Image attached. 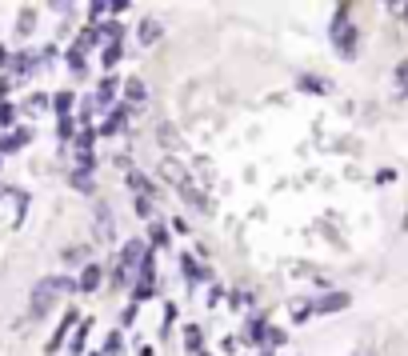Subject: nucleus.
Instances as JSON below:
<instances>
[{
    "mask_svg": "<svg viewBox=\"0 0 408 356\" xmlns=\"http://www.w3.org/2000/svg\"><path fill=\"white\" fill-rule=\"evenodd\" d=\"M32 140V128H25V133H13V136H4V145H0V152H13V148L28 145Z\"/></svg>",
    "mask_w": 408,
    "mask_h": 356,
    "instance_id": "6e6552de",
    "label": "nucleus"
},
{
    "mask_svg": "<svg viewBox=\"0 0 408 356\" xmlns=\"http://www.w3.org/2000/svg\"><path fill=\"white\" fill-rule=\"evenodd\" d=\"M32 28H37V13H32V8H25V13L16 16V32H20V37H28Z\"/></svg>",
    "mask_w": 408,
    "mask_h": 356,
    "instance_id": "9d476101",
    "label": "nucleus"
},
{
    "mask_svg": "<svg viewBox=\"0 0 408 356\" xmlns=\"http://www.w3.org/2000/svg\"><path fill=\"white\" fill-rule=\"evenodd\" d=\"M197 340H200V329H188V332H185V344H188V348H200Z\"/></svg>",
    "mask_w": 408,
    "mask_h": 356,
    "instance_id": "4be33fe9",
    "label": "nucleus"
},
{
    "mask_svg": "<svg viewBox=\"0 0 408 356\" xmlns=\"http://www.w3.org/2000/svg\"><path fill=\"white\" fill-rule=\"evenodd\" d=\"M88 8H92V13H104V8H109V0H88Z\"/></svg>",
    "mask_w": 408,
    "mask_h": 356,
    "instance_id": "c85d7f7f",
    "label": "nucleus"
},
{
    "mask_svg": "<svg viewBox=\"0 0 408 356\" xmlns=\"http://www.w3.org/2000/svg\"><path fill=\"white\" fill-rule=\"evenodd\" d=\"M128 4H132V0H109L112 13H128Z\"/></svg>",
    "mask_w": 408,
    "mask_h": 356,
    "instance_id": "b1692460",
    "label": "nucleus"
},
{
    "mask_svg": "<svg viewBox=\"0 0 408 356\" xmlns=\"http://www.w3.org/2000/svg\"><path fill=\"white\" fill-rule=\"evenodd\" d=\"M52 8H56V13H68V8H73V0H49Z\"/></svg>",
    "mask_w": 408,
    "mask_h": 356,
    "instance_id": "cd10ccee",
    "label": "nucleus"
},
{
    "mask_svg": "<svg viewBox=\"0 0 408 356\" xmlns=\"http://www.w3.org/2000/svg\"><path fill=\"white\" fill-rule=\"evenodd\" d=\"M164 37V28H161V20H140V32H136V40L144 44V49H152L156 40Z\"/></svg>",
    "mask_w": 408,
    "mask_h": 356,
    "instance_id": "7ed1b4c3",
    "label": "nucleus"
},
{
    "mask_svg": "<svg viewBox=\"0 0 408 356\" xmlns=\"http://www.w3.org/2000/svg\"><path fill=\"white\" fill-rule=\"evenodd\" d=\"M112 97H116V80L109 76V80H100V88H97V104H109Z\"/></svg>",
    "mask_w": 408,
    "mask_h": 356,
    "instance_id": "f8f14e48",
    "label": "nucleus"
},
{
    "mask_svg": "<svg viewBox=\"0 0 408 356\" xmlns=\"http://www.w3.org/2000/svg\"><path fill=\"white\" fill-rule=\"evenodd\" d=\"M56 133H61V136H73V116H61V124H56Z\"/></svg>",
    "mask_w": 408,
    "mask_h": 356,
    "instance_id": "412c9836",
    "label": "nucleus"
},
{
    "mask_svg": "<svg viewBox=\"0 0 408 356\" xmlns=\"http://www.w3.org/2000/svg\"><path fill=\"white\" fill-rule=\"evenodd\" d=\"M120 56H124V49H120V40H112L109 49H104V64H109V68H112V64L120 61Z\"/></svg>",
    "mask_w": 408,
    "mask_h": 356,
    "instance_id": "dca6fc26",
    "label": "nucleus"
},
{
    "mask_svg": "<svg viewBox=\"0 0 408 356\" xmlns=\"http://www.w3.org/2000/svg\"><path fill=\"white\" fill-rule=\"evenodd\" d=\"M144 281H152L149 269H144ZM136 296H152V284H140V288H136Z\"/></svg>",
    "mask_w": 408,
    "mask_h": 356,
    "instance_id": "bb28decb",
    "label": "nucleus"
},
{
    "mask_svg": "<svg viewBox=\"0 0 408 356\" xmlns=\"http://www.w3.org/2000/svg\"><path fill=\"white\" fill-rule=\"evenodd\" d=\"M97 284H100V269H97V264H88V269L80 272V284H76V288H85V293H92Z\"/></svg>",
    "mask_w": 408,
    "mask_h": 356,
    "instance_id": "1a4fd4ad",
    "label": "nucleus"
},
{
    "mask_svg": "<svg viewBox=\"0 0 408 356\" xmlns=\"http://www.w3.org/2000/svg\"><path fill=\"white\" fill-rule=\"evenodd\" d=\"M396 92H400V97H408V61L396 64Z\"/></svg>",
    "mask_w": 408,
    "mask_h": 356,
    "instance_id": "4468645a",
    "label": "nucleus"
},
{
    "mask_svg": "<svg viewBox=\"0 0 408 356\" xmlns=\"http://www.w3.org/2000/svg\"><path fill=\"white\" fill-rule=\"evenodd\" d=\"M309 317H312L309 300H292V320H309Z\"/></svg>",
    "mask_w": 408,
    "mask_h": 356,
    "instance_id": "f3484780",
    "label": "nucleus"
},
{
    "mask_svg": "<svg viewBox=\"0 0 408 356\" xmlns=\"http://www.w3.org/2000/svg\"><path fill=\"white\" fill-rule=\"evenodd\" d=\"M300 88H304V92H328V80H324V76H300Z\"/></svg>",
    "mask_w": 408,
    "mask_h": 356,
    "instance_id": "9b49d317",
    "label": "nucleus"
},
{
    "mask_svg": "<svg viewBox=\"0 0 408 356\" xmlns=\"http://www.w3.org/2000/svg\"><path fill=\"white\" fill-rule=\"evenodd\" d=\"M140 260H144V245H140V240L124 245V252H120V264H124V269H136Z\"/></svg>",
    "mask_w": 408,
    "mask_h": 356,
    "instance_id": "423d86ee",
    "label": "nucleus"
},
{
    "mask_svg": "<svg viewBox=\"0 0 408 356\" xmlns=\"http://www.w3.org/2000/svg\"><path fill=\"white\" fill-rule=\"evenodd\" d=\"M0 64H8V52H4V44H0Z\"/></svg>",
    "mask_w": 408,
    "mask_h": 356,
    "instance_id": "c756f323",
    "label": "nucleus"
},
{
    "mask_svg": "<svg viewBox=\"0 0 408 356\" xmlns=\"http://www.w3.org/2000/svg\"><path fill=\"white\" fill-rule=\"evenodd\" d=\"M128 185H132V192H152V185L140 176V172H132V176H128Z\"/></svg>",
    "mask_w": 408,
    "mask_h": 356,
    "instance_id": "6ab92c4d",
    "label": "nucleus"
},
{
    "mask_svg": "<svg viewBox=\"0 0 408 356\" xmlns=\"http://www.w3.org/2000/svg\"><path fill=\"white\" fill-rule=\"evenodd\" d=\"M124 92H128V100H132V104H144V100H149V88H144V80H128V85H124Z\"/></svg>",
    "mask_w": 408,
    "mask_h": 356,
    "instance_id": "0eeeda50",
    "label": "nucleus"
},
{
    "mask_svg": "<svg viewBox=\"0 0 408 356\" xmlns=\"http://www.w3.org/2000/svg\"><path fill=\"white\" fill-rule=\"evenodd\" d=\"M333 44H336V52L345 56V61H352L357 56V28H352V20H348L345 13H336V20H333Z\"/></svg>",
    "mask_w": 408,
    "mask_h": 356,
    "instance_id": "f03ea898",
    "label": "nucleus"
},
{
    "mask_svg": "<svg viewBox=\"0 0 408 356\" xmlns=\"http://www.w3.org/2000/svg\"><path fill=\"white\" fill-rule=\"evenodd\" d=\"M68 68H73V73H85V52H80V49L68 52Z\"/></svg>",
    "mask_w": 408,
    "mask_h": 356,
    "instance_id": "a211bd4d",
    "label": "nucleus"
},
{
    "mask_svg": "<svg viewBox=\"0 0 408 356\" xmlns=\"http://www.w3.org/2000/svg\"><path fill=\"white\" fill-rule=\"evenodd\" d=\"M73 188H76V192H92V172L80 168V172L73 176Z\"/></svg>",
    "mask_w": 408,
    "mask_h": 356,
    "instance_id": "ddd939ff",
    "label": "nucleus"
},
{
    "mask_svg": "<svg viewBox=\"0 0 408 356\" xmlns=\"http://www.w3.org/2000/svg\"><path fill=\"white\" fill-rule=\"evenodd\" d=\"M245 336H248V340H260V336H264V320H248Z\"/></svg>",
    "mask_w": 408,
    "mask_h": 356,
    "instance_id": "aec40b11",
    "label": "nucleus"
},
{
    "mask_svg": "<svg viewBox=\"0 0 408 356\" xmlns=\"http://www.w3.org/2000/svg\"><path fill=\"white\" fill-rule=\"evenodd\" d=\"M13 68H16V73H32V68H37V61H32V52H16Z\"/></svg>",
    "mask_w": 408,
    "mask_h": 356,
    "instance_id": "2eb2a0df",
    "label": "nucleus"
},
{
    "mask_svg": "<svg viewBox=\"0 0 408 356\" xmlns=\"http://www.w3.org/2000/svg\"><path fill=\"white\" fill-rule=\"evenodd\" d=\"M97 233H100V240H112V236H116V228H112V209L104 200L97 204Z\"/></svg>",
    "mask_w": 408,
    "mask_h": 356,
    "instance_id": "20e7f679",
    "label": "nucleus"
},
{
    "mask_svg": "<svg viewBox=\"0 0 408 356\" xmlns=\"http://www.w3.org/2000/svg\"><path fill=\"white\" fill-rule=\"evenodd\" d=\"M0 124H4V128L13 124V109H8V104H0Z\"/></svg>",
    "mask_w": 408,
    "mask_h": 356,
    "instance_id": "393cba45",
    "label": "nucleus"
},
{
    "mask_svg": "<svg viewBox=\"0 0 408 356\" xmlns=\"http://www.w3.org/2000/svg\"><path fill=\"white\" fill-rule=\"evenodd\" d=\"M68 288H76L73 281H64V276H49V281H40L37 288H32V320H40L44 317V312H49L52 308V300H56V296L61 293H68Z\"/></svg>",
    "mask_w": 408,
    "mask_h": 356,
    "instance_id": "f257e3e1",
    "label": "nucleus"
},
{
    "mask_svg": "<svg viewBox=\"0 0 408 356\" xmlns=\"http://www.w3.org/2000/svg\"><path fill=\"white\" fill-rule=\"evenodd\" d=\"M384 4H388L392 13H408V0H384Z\"/></svg>",
    "mask_w": 408,
    "mask_h": 356,
    "instance_id": "a878e982",
    "label": "nucleus"
},
{
    "mask_svg": "<svg viewBox=\"0 0 408 356\" xmlns=\"http://www.w3.org/2000/svg\"><path fill=\"white\" fill-rule=\"evenodd\" d=\"M316 312H340V308H348V293H333V296H321L316 300Z\"/></svg>",
    "mask_w": 408,
    "mask_h": 356,
    "instance_id": "39448f33",
    "label": "nucleus"
},
{
    "mask_svg": "<svg viewBox=\"0 0 408 356\" xmlns=\"http://www.w3.org/2000/svg\"><path fill=\"white\" fill-rule=\"evenodd\" d=\"M56 109H73V92H61V97H56Z\"/></svg>",
    "mask_w": 408,
    "mask_h": 356,
    "instance_id": "5701e85b",
    "label": "nucleus"
}]
</instances>
